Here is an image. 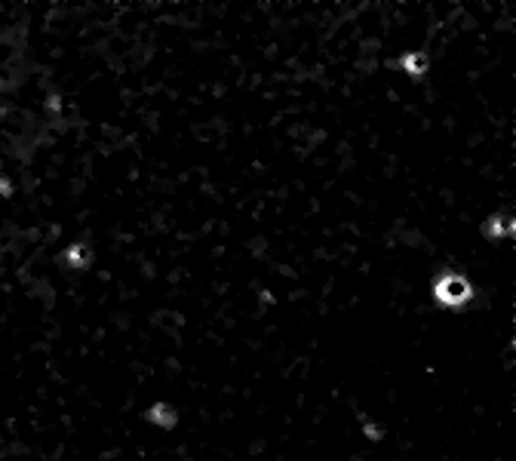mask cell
<instances>
[{"label": "cell", "instance_id": "obj_1", "mask_svg": "<svg viewBox=\"0 0 516 461\" xmlns=\"http://www.w3.org/2000/svg\"><path fill=\"white\" fill-rule=\"evenodd\" d=\"M433 299L446 308H461L473 299V283L467 280L464 274H455V271H446L439 274V280L433 283Z\"/></svg>", "mask_w": 516, "mask_h": 461}]
</instances>
